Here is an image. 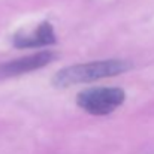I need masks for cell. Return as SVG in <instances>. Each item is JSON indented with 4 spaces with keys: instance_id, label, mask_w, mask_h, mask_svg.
<instances>
[{
    "instance_id": "obj_4",
    "label": "cell",
    "mask_w": 154,
    "mask_h": 154,
    "mask_svg": "<svg viewBox=\"0 0 154 154\" xmlns=\"http://www.w3.org/2000/svg\"><path fill=\"white\" fill-rule=\"evenodd\" d=\"M55 33L51 23L44 21L38 26V29L33 33L20 32L12 38V44L17 48H41L55 44Z\"/></svg>"
},
{
    "instance_id": "obj_1",
    "label": "cell",
    "mask_w": 154,
    "mask_h": 154,
    "mask_svg": "<svg viewBox=\"0 0 154 154\" xmlns=\"http://www.w3.org/2000/svg\"><path fill=\"white\" fill-rule=\"evenodd\" d=\"M133 67V64L127 60L120 58H109V60H96L90 63H81L73 64L60 69L54 78L52 84L54 87L64 88L75 84H84V82H93L102 78L117 76L123 72H127Z\"/></svg>"
},
{
    "instance_id": "obj_2",
    "label": "cell",
    "mask_w": 154,
    "mask_h": 154,
    "mask_svg": "<svg viewBox=\"0 0 154 154\" xmlns=\"http://www.w3.org/2000/svg\"><path fill=\"white\" fill-rule=\"evenodd\" d=\"M126 94L117 87H97L81 91L76 96V105L91 115H106L121 106Z\"/></svg>"
},
{
    "instance_id": "obj_3",
    "label": "cell",
    "mask_w": 154,
    "mask_h": 154,
    "mask_svg": "<svg viewBox=\"0 0 154 154\" xmlns=\"http://www.w3.org/2000/svg\"><path fill=\"white\" fill-rule=\"evenodd\" d=\"M54 58H55V54L52 51H39L32 55H26V57L3 63V64H0V79L38 70V69L50 64Z\"/></svg>"
}]
</instances>
